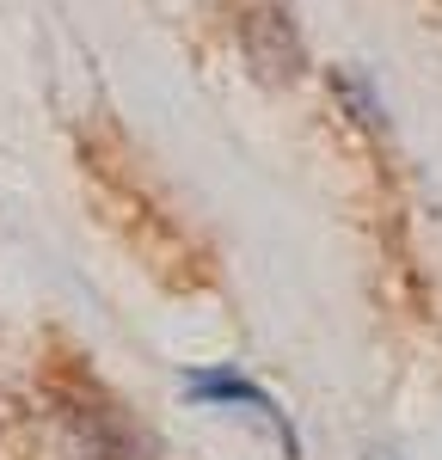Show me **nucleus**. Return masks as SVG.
Instances as JSON below:
<instances>
[{"mask_svg":"<svg viewBox=\"0 0 442 460\" xmlns=\"http://www.w3.org/2000/svg\"><path fill=\"white\" fill-rule=\"evenodd\" d=\"M56 418L74 429V442L93 460H154V436H147L110 393H99L93 381H74V387H56Z\"/></svg>","mask_w":442,"mask_h":460,"instance_id":"nucleus-1","label":"nucleus"},{"mask_svg":"<svg viewBox=\"0 0 442 460\" xmlns=\"http://www.w3.org/2000/svg\"><path fill=\"white\" fill-rule=\"evenodd\" d=\"M184 399L190 405H216V411H240V418H258V424L277 436V448L283 460H301V436H295V418L270 399V393L258 387L252 375H240V368H190L179 381Z\"/></svg>","mask_w":442,"mask_h":460,"instance_id":"nucleus-2","label":"nucleus"},{"mask_svg":"<svg viewBox=\"0 0 442 460\" xmlns=\"http://www.w3.org/2000/svg\"><path fill=\"white\" fill-rule=\"evenodd\" d=\"M240 56L264 86H289L307 68V43L295 31L289 6H246L240 13Z\"/></svg>","mask_w":442,"mask_h":460,"instance_id":"nucleus-3","label":"nucleus"},{"mask_svg":"<svg viewBox=\"0 0 442 460\" xmlns=\"http://www.w3.org/2000/svg\"><path fill=\"white\" fill-rule=\"evenodd\" d=\"M332 93H338V105L350 111L357 129L387 136V105H381V93H375V80H368L363 68H332Z\"/></svg>","mask_w":442,"mask_h":460,"instance_id":"nucleus-4","label":"nucleus"}]
</instances>
